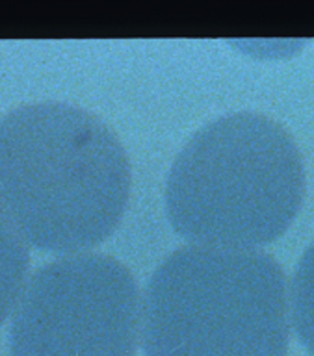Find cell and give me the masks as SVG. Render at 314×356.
Masks as SVG:
<instances>
[{
  "label": "cell",
  "instance_id": "obj_1",
  "mask_svg": "<svg viewBox=\"0 0 314 356\" xmlns=\"http://www.w3.org/2000/svg\"><path fill=\"white\" fill-rule=\"evenodd\" d=\"M129 195L127 152L91 111L32 102L0 117V206L26 245L88 252L118 228Z\"/></svg>",
  "mask_w": 314,
  "mask_h": 356
},
{
  "label": "cell",
  "instance_id": "obj_2",
  "mask_svg": "<svg viewBox=\"0 0 314 356\" xmlns=\"http://www.w3.org/2000/svg\"><path fill=\"white\" fill-rule=\"evenodd\" d=\"M303 191V161L290 134L240 111L208 122L180 150L166 182V213L191 245L257 250L286 232Z\"/></svg>",
  "mask_w": 314,
  "mask_h": 356
},
{
  "label": "cell",
  "instance_id": "obj_3",
  "mask_svg": "<svg viewBox=\"0 0 314 356\" xmlns=\"http://www.w3.org/2000/svg\"><path fill=\"white\" fill-rule=\"evenodd\" d=\"M288 334L285 273L260 250L182 247L143 295L146 356H286Z\"/></svg>",
  "mask_w": 314,
  "mask_h": 356
},
{
  "label": "cell",
  "instance_id": "obj_4",
  "mask_svg": "<svg viewBox=\"0 0 314 356\" xmlns=\"http://www.w3.org/2000/svg\"><path fill=\"white\" fill-rule=\"evenodd\" d=\"M143 299L132 273L97 252L62 256L24 284L10 325L12 356H134Z\"/></svg>",
  "mask_w": 314,
  "mask_h": 356
},
{
  "label": "cell",
  "instance_id": "obj_5",
  "mask_svg": "<svg viewBox=\"0 0 314 356\" xmlns=\"http://www.w3.org/2000/svg\"><path fill=\"white\" fill-rule=\"evenodd\" d=\"M26 241L0 206V325L6 321L29 280Z\"/></svg>",
  "mask_w": 314,
  "mask_h": 356
},
{
  "label": "cell",
  "instance_id": "obj_6",
  "mask_svg": "<svg viewBox=\"0 0 314 356\" xmlns=\"http://www.w3.org/2000/svg\"><path fill=\"white\" fill-rule=\"evenodd\" d=\"M290 323L299 343L314 356V243L303 252L288 288Z\"/></svg>",
  "mask_w": 314,
  "mask_h": 356
}]
</instances>
